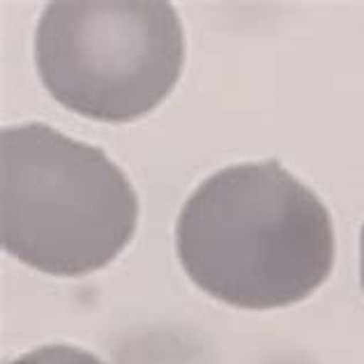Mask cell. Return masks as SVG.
Returning a JSON list of instances; mask_svg holds the SVG:
<instances>
[{"label":"cell","instance_id":"obj_1","mask_svg":"<svg viewBox=\"0 0 364 364\" xmlns=\"http://www.w3.org/2000/svg\"><path fill=\"white\" fill-rule=\"evenodd\" d=\"M176 245L200 291L254 311L306 300L334 265L328 208L279 159L210 176L182 205Z\"/></svg>","mask_w":364,"mask_h":364},{"label":"cell","instance_id":"obj_2","mask_svg":"<svg viewBox=\"0 0 364 364\" xmlns=\"http://www.w3.org/2000/svg\"><path fill=\"white\" fill-rule=\"evenodd\" d=\"M139 198L104 150L49 124L0 134V242L55 277L102 270L134 237Z\"/></svg>","mask_w":364,"mask_h":364},{"label":"cell","instance_id":"obj_3","mask_svg":"<svg viewBox=\"0 0 364 364\" xmlns=\"http://www.w3.org/2000/svg\"><path fill=\"white\" fill-rule=\"evenodd\" d=\"M182 63L185 35L166 0H53L37 23L44 88L90 120L146 116L176 88Z\"/></svg>","mask_w":364,"mask_h":364},{"label":"cell","instance_id":"obj_4","mask_svg":"<svg viewBox=\"0 0 364 364\" xmlns=\"http://www.w3.org/2000/svg\"><path fill=\"white\" fill-rule=\"evenodd\" d=\"M9 364H104L92 353L81 350L76 346H67V343H51V346H42L33 353H26L18 360Z\"/></svg>","mask_w":364,"mask_h":364},{"label":"cell","instance_id":"obj_5","mask_svg":"<svg viewBox=\"0 0 364 364\" xmlns=\"http://www.w3.org/2000/svg\"><path fill=\"white\" fill-rule=\"evenodd\" d=\"M360 274H362V289H364V226H362V270H360Z\"/></svg>","mask_w":364,"mask_h":364}]
</instances>
